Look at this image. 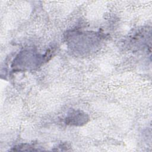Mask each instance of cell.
<instances>
[{
	"label": "cell",
	"mask_w": 152,
	"mask_h": 152,
	"mask_svg": "<svg viewBox=\"0 0 152 152\" xmlns=\"http://www.w3.org/2000/svg\"><path fill=\"white\" fill-rule=\"evenodd\" d=\"M88 116L83 111L79 110H71L65 119L67 125L80 126L87 123L88 121Z\"/></svg>",
	"instance_id": "obj_1"
}]
</instances>
